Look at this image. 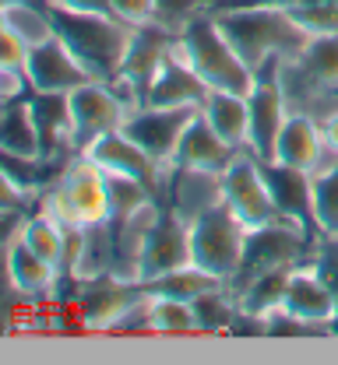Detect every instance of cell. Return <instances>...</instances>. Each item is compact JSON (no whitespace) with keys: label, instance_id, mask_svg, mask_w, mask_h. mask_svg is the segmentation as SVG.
<instances>
[{"label":"cell","instance_id":"cell-10","mask_svg":"<svg viewBox=\"0 0 338 365\" xmlns=\"http://www.w3.org/2000/svg\"><path fill=\"white\" fill-rule=\"evenodd\" d=\"M197 116V109H166V106H134L131 116L124 120V134L131 137L134 144H141L148 155L159 165H177V148L187 134L191 120Z\"/></svg>","mask_w":338,"mask_h":365},{"label":"cell","instance_id":"cell-5","mask_svg":"<svg viewBox=\"0 0 338 365\" xmlns=\"http://www.w3.org/2000/svg\"><path fill=\"white\" fill-rule=\"evenodd\" d=\"M187 228H191V264L222 277V281H229L240 271L250 228L233 215L229 204H219V207L197 215L194 222H187Z\"/></svg>","mask_w":338,"mask_h":365},{"label":"cell","instance_id":"cell-33","mask_svg":"<svg viewBox=\"0 0 338 365\" xmlns=\"http://www.w3.org/2000/svg\"><path fill=\"white\" fill-rule=\"evenodd\" d=\"M25 186L11 176V169L7 165H0V218H7V215H14V211H21L25 207Z\"/></svg>","mask_w":338,"mask_h":365},{"label":"cell","instance_id":"cell-9","mask_svg":"<svg viewBox=\"0 0 338 365\" xmlns=\"http://www.w3.org/2000/svg\"><path fill=\"white\" fill-rule=\"evenodd\" d=\"M303 253V222L296 218H275L272 225L254 228L247 239V253H243L240 271L226 281V288L237 295L247 281H254L257 274L275 271V267H296Z\"/></svg>","mask_w":338,"mask_h":365},{"label":"cell","instance_id":"cell-4","mask_svg":"<svg viewBox=\"0 0 338 365\" xmlns=\"http://www.w3.org/2000/svg\"><path fill=\"white\" fill-rule=\"evenodd\" d=\"M43 215L56 218L60 225H85V228L113 222L109 176L89 155L78 151V158L64 169L56 186L43 197Z\"/></svg>","mask_w":338,"mask_h":365},{"label":"cell","instance_id":"cell-14","mask_svg":"<svg viewBox=\"0 0 338 365\" xmlns=\"http://www.w3.org/2000/svg\"><path fill=\"white\" fill-rule=\"evenodd\" d=\"M25 78H29V88L36 95H71L78 85L92 81V74L81 67V60L67 49V43L60 36L29 49Z\"/></svg>","mask_w":338,"mask_h":365},{"label":"cell","instance_id":"cell-27","mask_svg":"<svg viewBox=\"0 0 338 365\" xmlns=\"http://www.w3.org/2000/svg\"><path fill=\"white\" fill-rule=\"evenodd\" d=\"M292 21L310 36H338V0H275Z\"/></svg>","mask_w":338,"mask_h":365},{"label":"cell","instance_id":"cell-23","mask_svg":"<svg viewBox=\"0 0 338 365\" xmlns=\"http://www.w3.org/2000/svg\"><path fill=\"white\" fill-rule=\"evenodd\" d=\"M145 313H148V330L151 334H169V337H194V334H201L194 306L184 302V299L145 292Z\"/></svg>","mask_w":338,"mask_h":365},{"label":"cell","instance_id":"cell-17","mask_svg":"<svg viewBox=\"0 0 338 365\" xmlns=\"http://www.w3.org/2000/svg\"><path fill=\"white\" fill-rule=\"evenodd\" d=\"M208 91L212 88L197 78V71L180 56V49H173V56L151 78V85L145 91V102L148 106H166V109H201Z\"/></svg>","mask_w":338,"mask_h":365},{"label":"cell","instance_id":"cell-2","mask_svg":"<svg viewBox=\"0 0 338 365\" xmlns=\"http://www.w3.org/2000/svg\"><path fill=\"white\" fill-rule=\"evenodd\" d=\"M56 25V36L67 43V49L81 60V67L92 74V81H116L127 53L134 46V32L116 14H89V11H64L46 4Z\"/></svg>","mask_w":338,"mask_h":365},{"label":"cell","instance_id":"cell-24","mask_svg":"<svg viewBox=\"0 0 338 365\" xmlns=\"http://www.w3.org/2000/svg\"><path fill=\"white\" fill-rule=\"evenodd\" d=\"M296 67L317 91H338V36L310 39Z\"/></svg>","mask_w":338,"mask_h":365},{"label":"cell","instance_id":"cell-34","mask_svg":"<svg viewBox=\"0 0 338 365\" xmlns=\"http://www.w3.org/2000/svg\"><path fill=\"white\" fill-rule=\"evenodd\" d=\"M25 91H29L25 67H0V106H7V102H18Z\"/></svg>","mask_w":338,"mask_h":365},{"label":"cell","instance_id":"cell-36","mask_svg":"<svg viewBox=\"0 0 338 365\" xmlns=\"http://www.w3.org/2000/svg\"><path fill=\"white\" fill-rule=\"evenodd\" d=\"M53 7H64V11H89V14H113L109 11V0H46Z\"/></svg>","mask_w":338,"mask_h":365},{"label":"cell","instance_id":"cell-28","mask_svg":"<svg viewBox=\"0 0 338 365\" xmlns=\"http://www.w3.org/2000/svg\"><path fill=\"white\" fill-rule=\"evenodd\" d=\"M194 317H197V330L201 334H229L233 319L240 317L237 295L222 284L215 292H204L201 299H194Z\"/></svg>","mask_w":338,"mask_h":365},{"label":"cell","instance_id":"cell-20","mask_svg":"<svg viewBox=\"0 0 338 365\" xmlns=\"http://www.w3.org/2000/svg\"><path fill=\"white\" fill-rule=\"evenodd\" d=\"M240 155V148H233V144H226L222 137L215 134L208 123H204V116H201V109H197V116L191 120V127H187V134L180 140V148H177V165H184V169H208V173H226L229 165H233V158Z\"/></svg>","mask_w":338,"mask_h":365},{"label":"cell","instance_id":"cell-31","mask_svg":"<svg viewBox=\"0 0 338 365\" xmlns=\"http://www.w3.org/2000/svg\"><path fill=\"white\" fill-rule=\"evenodd\" d=\"M109 11L131 29L159 25V0H109Z\"/></svg>","mask_w":338,"mask_h":365},{"label":"cell","instance_id":"cell-37","mask_svg":"<svg viewBox=\"0 0 338 365\" xmlns=\"http://www.w3.org/2000/svg\"><path fill=\"white\" fill-rule=\"evenodd\" d=\"M317 120H321V134H324L328 151H332V155H338V106H332L328 113H321Z\"/></svg>","mask_w":338,"mask_h":365},{"label":"cell","instance_id":"cell-32","mask_svg":"<svg viewBox=\"0 0 338 365\" xmlns=\"http://www.w3.org/2000/svg\"><path fill=\"white\" fill-rule=\"evenodd\" d=\"M201 11H208V0H159V25L180 32Z\"/></svg>","mask_w":338,"mask_h":365},{"label":"cell","instance_id":"cell-35","mask_svg":"<svg viewBox=\"0 0 338 365\" xmlns=\"http://www.w3.org/2000/svg\"><path fill=\"white\" fill-rule=\"evenodd\" d=\"M317 271H321V277L332 284V292H335L338 299V235H328V246H321V253H317Z\"/></svg>","mask_w":338,"mask_h":365},{"label":"cell","instance_id":"cell-21","mask_svg":"<svg viewBox=\"0 0 338 365\" xmlns=\"http://www.w3.org/2000/svg\"><path fill=\"white\" fill-rule=\"evenodd\" d=\"M201 116L204 123L222 137L226 144L247 151V95H237V91H208V98L201 102Z\"/></svg>","mask_w":338,"mask_h":365},{"label":"cell","instance_id":"cell-1","mask_svg":"<svg viewBox=\"0 0 338 365\" xmlns=\"http://www.w3.org/2000/svg\"><path fill=\"white\" fill-rule=\"evenodd\" d=\"M215 18L254 71L268 60H299L310 43V36L275 0H229V7L215 11Z\"/></svg>","mask_w":338,"mask_h":365},{"label":"cell","instance_id":"cell-3","mask_svg":"<svg viewBox=\"0 0 338 365\" xmlns=\"http://www.w3.org/2000/svg\"><path fill=\"white\" fill-rule=\"evenodd\" d=\"M177 49L212 91L250 95V88L257 85V71L237 53V46L226 39L215 11L194 14L177 32Z\"/></svg>","mask_w":338,"mask_h":365},{"label":"cell","instance_id":"cell-11","mask_svg":"<svg viewBox=\"0 0 338 365\" xmlns=\"http://www.w3.org/2000/svg\"><path fill=\"white\" fill-rule=\"evenodd\" d=\"M81 155H89L106 176H131V180H141L151 193H159L162 186H169L166 176L177 169V165H159L145 148L134 144L124 130H109V134L96 137L89 148H81Z\"/></svg>","mask_w":338,"mask_h":365},{"label":"cell","instance_id":"cell-22","mask_svg":"<svg viewBox=\"0 0 338 365\" xmlns=\"http://www.w3.org/2000/svg\"><path fill=\"white\" fill-rule=\"evenodd\" d=\"M4 18H7L11 32L29 49L49 43L56 36V25H53L46 0H4Z\"/></svg>","mask_w":338,"mask_h":365},{"label":"cell","instance_id":"cell-15","mask_svg":"<svg viewBox=\"0 0 338 365\" xmlns=\"http://www.w3.org/2000/svg\"><path fill=\"white\" fill-rule=\"evenodd\" d=\"M335 155L328 151L324 144V134H321V120L310 116V113H299L292 109L289 120L282 123L279 130V140H275V151H272V162L275 165H286V169H296V173H317L332 162Z\"/></svg>","mask_w":338,"mask_h":365},{"label":"cell","instance_id":"cell-30","mask_svg":"<svg viewBox=\"0 0 338 365\" xmlns=\"http://www.w3.org/2000/svg\"><path fill=\"white\" fill-rule=\"evenodd\" d=\"M148 200H155V193L141 180L131 176H109V204H113V222L131 215L134 207H141Z\"/></svg>","mask_w":338,"mask_h":365},{"label":"cell","instance_id":"cell-25","mask_svg":"<svg viewBox=\"0 0 338 365\" xmlns=\"http://www.w3.org/2000/svg\"><path fill=\"white\" fill-rule=\"evenodd\" d=\"M310 222L324 235H338V155L310 176Z\"/></svg>","mask_w":338,"mask_h":365},{"label":"cell","instance_id":"cell-26","mask_svg":"<svg viewBox=\"0 0 338 365\" xmlns=\"http://www.w3.org/2000/svg\"><path fill=\"white\" fill-rule=\"evenodd\" d=\"M222 284H226L222 277L201 271L197 264H187V267H180V271H169V274H162V277H155V281H148L141 288L151 292V295H173V299L194 302V299H201L204 292H215V288H222Z\"/></svg>","mask_w":338,"mask_h":365},{"label":"cell","instance_id":"cell-7","mask_svg":"<svg viewBox=\"0 0 338 365\" xmlns=\"http://www.w3.org/2000/svg\"><path fill=\"white\" fill-rule=\"evenodd\" d=\"M134 106L138 102L116 81H85V85H78L67 95V116H71V130H74L78 151L89 148L96 137L120 130Z\"/></svg>","mask_w":338,"mask_h":365},{"label":"cell","instance_id":"cell-8","mask_svg":"<svg viewBox=\"0 0 338 365\" xmlns=\"http://www.w3.org/2000/svg\"><path fill=\"white\" fill-rule=\"evenodd\" d=\"M222 200L233 207V215L250 232L282 218L275 193H272V182H268V173H264V162L254 158L250 151H240L233 158V165L222 173Z\"/></svg>","mask_w":338,"mask_h":365},{"label":"cell","instance_id":"cell-12","mask_svg":"<svg viewBox=\"0 0 338 365\" xmlns=\"http://www.w3.org/2000/svg\"><path fill=\"white\" fill-rule=\"evenodd\" d=\"M279 317L303 323V327H328L338 319V299L332 292V284L321 277L317 264H296L282 295V309ZM272 319V317H268Z\"/></svg>","mask_w":338,"mask_h":365},{"label":"cell","instance_id":"cell-6","mask_svg":"<svg viewBox=\"0 0 338 365\" xmlns=\"http://www.w3.org/2000/svg\"><path fill=\"white\" fill-rule=\"evenodd\" d=\"M282 63L286 60H268L264 67H257V85L247 95V151L261 162H272L275 140L282 123L289 120V95L282 85Z\"/></svg>","mask_w":338,"mask_h":365},{"label":"cell","instance_id":"cell-29","mask_svg":"<svg viewBox=\"0 0 338 365\" xmlns=\"http://www.w3.org/2000/svg\"><path fill=\"white\" fill-rule=\"evenodd\" d=\"M18 239H25L39 257H46L49 264H56L64 271V225L49 215H32L18 225Z\"/></svg>","mask_w":338,"mask_h":365},{"label":"cell","instance_id":"cell-16","mask_svg":"<svg viewBox=\"0 0 338 365\" xmlns=\"http://www.w3.org/2000/svg\"><path fill=\"white\" fill-rule=\"evenodd\" d=\"M0 158H14L21 165H39L46 158L36 106L25 98L0 106Z\"/></svg>","mask_w":338,"mask_h":365},{"label":"cell","instance_id":"cell-18","mask_svg":"<svg viewBox=\"0 0 338 365\" xmlns=\"http://www.w3.org/2000/svg\"><path fill=\"white\" fill-rule=\"evenodd\" d=\"M4 271L7 281L18 295H29V299H49L56 281H60V267L49 264L46 257H39L25 239H18V232L7 239V250H4Z\"/></svg>","mask_w":338,"mask_h":365},{"label":"cell","instance_id":"cell-13","mask_svg":"<svg viewBox=\"0 0 338 365\" xmlns=\"http://www.w3.org/2000/svg\"><path fill=\"white\" fill-rule=\"evenodd\" d=\"M187 264H191V228L169 207V211L159 215L155 228L145 239V250H141V260H138V288L162 277V274L180 271Z\"/></svg>","mask_w":338,"mask_h":365},{"label":"cell","instance_id":"cell-19","mask_svg":"<svg viewBox=\"0 0 338 365\" xmlns=\"http://www.w3.org/2000/svg\"><path fill=\"white\" fill-rule=\"evenodd\" d=\"M219 204H226L222 200V173L184 169V165H177L169 173V207L184 222H194L197 215H204Z\"/></svg>","mask_w":338,"mask_h":365}]
</instances>
